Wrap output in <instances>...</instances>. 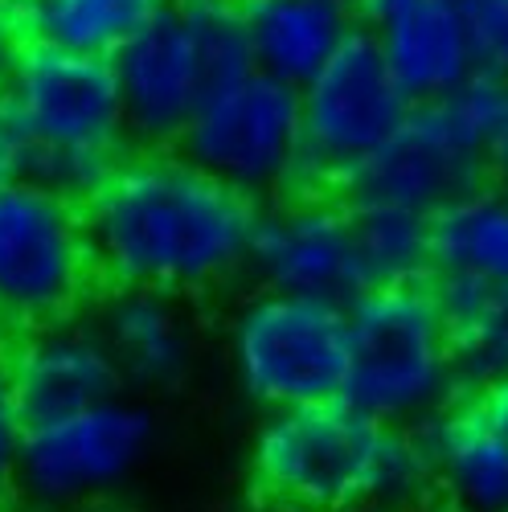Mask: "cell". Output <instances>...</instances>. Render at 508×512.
Here are the masks:
<instances>
[{
    "label": "cell",
    "instance_id": "ffe728a7",
    "mask_svg": "<svg viewBox=\"0 0 508 512\" xmlns=\"http://www.w3.org/2000/svg\"><path fill=\"white\" fill-rule=\"evenodd\" d=\"M451 324L459 386L488 394L508 377V287L435 283Z\"/></svg>",
    "mask_w": 508,
    "mask_h": 512
},
{
    "label": "cell",
    "instance_id": "83f0119b",
    "mask_svg": "<svg viewBox=\"0 0 508 512\" xmlns=\"http://www.w3.org/2000/svg\"><path fill=\"white\" fill-rule=\"evenodd\" d=\"M496 185H500V189H508V177H504V181H496Z\"/></svg>",
    "mask_w": 508,
    "mask_h": 512
},
{
    "label": "cell",
    "instance_id": "9c48e42d",
    "mask_svg": "<svg viewBox=\"0 0 508 512\" xmlns=\"http://www.w3.org/2000/svg\"><path fill=\"white\" fill-rule=\"evenodd\" d=\"M418 103L390 70L377 41L357 25L316 78L300 87L304 160L300 185H345L357 168L386 148Z\"/></svg>",
    "mask_w": 508,
    "mask_h": 512
},
{
    "label": "cell",
    "instance_id": "f1b7e54d",
    "mask_svg": "<svg viewBox=\"0 0 508 512\" xmlns=\"http://www.w3.org/2000/svg\"><path fill=\"white\" fill-rule=\"evenodd\" d=\"M0 177H5V168H0Z\"/></svg>",
    "mask_w": 508,
    "mask_h": 512
},
{
    "label": "cell",
    "instance_id": "603a6c76",
    "mask_svg": "<svg viewBox=\"0 0 508 512\" xmlns=\"http://www.w3.org/2000/svg\"><path fill=\"white\" fill-rule=\"evenodd\" d=\"M21 439H25V418L13 402V386L9 373L0 365V500L17 488V455H21Z\"/></svg>",
    "mask_w": 508,
    "mask_h": 512
},
{
    "label": "cell",
    "instance_id": "8fae6325",
    "mask_svg": "<svg viewBox=\"0 0 508 512\" xmlns=\"http://www.w3.org/2000/svg\"><path fill=\"white\" fill-rule=\"evenodd\" d=\"M152 439V410L123 394L62 418L29 422L17 455V492L33 508L91 504L136 476Z\"/></svg>",
    "mask_w": 508,
    "mask_h": 512
},
{
    "label": "cell",
    "instance_id": "44dd1931",
    "mask_svg": "<svg viewBox=\"0 0 508 512\" xmlns=\"http://www.w3.org/2000/svg\"><path fill=\"white\" fill-rule=\"evenodd\" d=\"M353 222H357L361 271L369 287L418 283L431 275V213L361 201L353 205Z\"/></svg>",
    "mask_w": 508,
    "mask_h": 512
},
{
    "label": "cell",
    "instance_id": "7402d4cb",
    "mask_svg": "<svg viewBox=\"0 0 508 512\" xmlns=\"http://www.w3.org/2000/svg\"><path fill=\"white\" fill-rule=\"evenodd\" d=\"M468 21L480 70L508 82V0H455Z\"/></svg>",
    "mask_w": 508,
    "mask_h": 512
},
{
    "label": "cell",
    "instance_id": "4fadbf2b",
    "mask_svg": "<svg viewBox=\"0 0 508 512\" xmlns=\"http://www.w3.org/2000/svg\"><path fill=\"white\" fill-rule=\"evenodd\" d=\"M5 373L25 426L87 410L127 390L119 361L103 340L99 324H74V320L29 328L17 340L13 357L5 361Z\"/></svg>",
    "mask_w": 508,
    "mask_h": 512
},
{
    "label": "cell",
    "instance_id": "7c38bea8",
    "mask_svg": "<svg viewBox=\"0 0 508 512\" xmlns=\"http://www.w3.org/2000/svg\"><path fill=\"white\" fill-rule=\"evenodd\" d=\"M250 271L275 291L353 304L361 291H369L353 205L304 189L300 197L259 213L250 242Z\"/></svg>",
    "mask_w": 508,
    "mask_h": 512
},
{
    "label": "cell",
    "instance_id": "ac0fdd59",
    "mask_svg": "<svg viewBox=\"0 0 508 512\" xmlns=\"http://www.w3.org/2000/svg\"><path fill=\"white\" fill-rule=\"evenodd\" d=\"M435 283L508 287V189L476 185L431 218Z\"/></svg>",
    "mask_w": 508,
    "mask_h": 512
},
{
    "label": "cell",
    "instance_id": "6da1fadb",
    "mask_svg": "<svg viewBox=\"0 0 508 512\" xmlns=\"http://www.w3.org/2000/svg\"><path fill=\"white\" fill-rule=\"evenodd\" d=\"M95 267L115 287L201 295L250 267L259 209L181 152L119 160L82 201Z\"/></svg>",
    "mask_w": 508,
    "mask_h": 512
},
{
    "label": "cell",
    "instance_id": "7a4b0ae2",
    "mask_svg": "<svg viewBox=\"0 0 508 512\" xmlns=\"http://www.w3.org/2000/svg\"><path fill=\"white\" fill-rule=\"evenodd\" d=\"M250 480L267 504L308 512L398 508L435 484L427 443L345 398L275 410L250 443Z\"/></svg>",
    "mask_w": 508,
    "mask_h": 512
},
{
    "label": "cell",
    "instance_id": "f546056e",
    "mask_svg": "<svg viewBox=\"0 0 508 512\" xmlns=\"http://www.w3.org/2000/svg\"><path fill=\"white\" fill-rule=\"evenodd\" d=\"M0 5H5V0H0Z\"/></svg>",
    "mask_w": 508,
    "mask_h": 512
},
{
    "label": "cell",
    "instance_id": "e0dca14e",
    "mask_svg": "<svg viewBox=\"0 0 508 512\" xmlns=\"http://www.w3.org/2000/svg\"><path fill=\"white\" fill-rule=\"evenodd\" d=\"M254 66L304 87L357 29L345 0H238Z\"/></svg>",
    "mask_w": 508,
    "mask_h": 512
},
{
    "label": "cell",
    "instance_id": "ba28073f",
    "mask_svg": "<svg viewBox=\"0 0 508 512\" xmlns=\"http://www.w3.org/2000/svg\"><path fill=\"white\" fill-rule=\"evenodd\" d=\"M95 271L82 201L0 177V324L29 332L70 320Z\"/></svg>",
    "mask_w": 508,
    "mask_h": 512
},
{
    "label": "cell",
    "instance_id": "5b68a950",
    "mask_svg": "<svg viewBox=\"0 0 508 512\" xmlns=\"http://www.w3.org/2000/svg\"><path fill=\"white\" fill-rule=\"evenodd\" d=\"M140 144H177L201 99L254 66L238 0H168L111 58Z\"/></svg>",
    "mask_w": 508,
    "mask_h": 512
},
{
    "label": "cell",
    "instance_id": "277c9868",
    "mask_svg": "<svg viewBox=\"0 0 508 512\" xmlns=\"http://www.w3.org/2000/svg\"><path fill=\"white\" fill-rule=\"evenodd\" d=\"M455 390L459 369L439 291L422 279L361 291L349 304L345 402L410 431L435 422Z\"/></svg>",
    "mask_w": 508,
    "mask_h": 512
},
{
    "label": "cell",
    "instance_id": "cb8c5ba5",
    "mask_svg": "<svg viewBox=\"0 0 508 512\" xmlns=\"http://www.w3.org/2000/svg\"><path fill=\"white\" fill-rule=\"evenodd\" d=\"M17 25L0 13V82L9 78V70H13V62H17Z\"/></svg>",
    "mask_w": 508,
    "mask_h": 512
},
{
    "label": "cell",
    "instance_id": "d4e9b609",
    "mask_svg": "<svg viewBox=\"0 0 508 512\" xmlns=\"http://www.w3.org/2000/svg\"><path fill=\"white\" fill-rule=\"evenodd\" d=\"M484 406H488V414L500 422V431L508 435V377L500 381V386H492V390L484 394Z\"/></svg>",
    "mask_w": 508,
    "mask_h": 512
},
{
    "label": "cell",
    "instance_id": "2e32d148",
    "mask_svg": "<svg viewBox=\"0 0 508 512\" xmlns=\"http://www.w3.org/2000/svg\"><path fill=\"white\" fill-rule=\"evenodd\" d=\"M422 443L435 488L455 512H508V435L484 402L447 406Z\"/></svg>",
    "mask_w": 508,
    "mask_h": 512
},
{
    "label": "cell",
    "instance_id": "52a82bcc",
    "mask_svg": "<svg viewBox=\"0 0 508 512\" xmlns=\"http://www.w3.org/2000/svg\"><path fill=\"white\" fill-rule=\"evenodd\" d=\"M504 78L480 70L459 91L418 103L402 132L345 181L349 201L435 213L488 181V123Z\"/></svg>",
    "mask_w": 508,
    "mask_h": 512
},
{
    "label": "cell",
    "instance_id": "d6986e66",
    "mask_svg": "<svg viewBox=\"0 0 508 512\" xmlns=\"http://www.w3.org/2000/svg\"><path fill=\"white\" fill-rule=\"evenodd\" d=\"M168 0H13L17 29L37 46L115 58Z\"/></svg>",
    "mask_w": 508,
    "mask_h": 512
},
{
    "label": "cell",
    "instance_id": "8992f818",
    "mask_svg": "<svg viewBox=\"0 0 508 512\" xmlns=\"http://www.w3.org/2000/svg\"><path fill=\"white\" fill-rule=\"evenodd\" d=\"M230 369L263 410L345 398L349 304L263 287L230 316Z\"/></svg>",
    "mask_w": 508,
    "mask_h": 512
},
{
    "label": "cell",
    "instance_id": "484cf974",
    "mask_svg": "<svg viewBox=\"0 0 508 512\" xmlns=\"http://www.w3.org/2000/svg\"><path fill=\"white\" fill-rule=\"evenodd\" d=\"M271 512H308V508H275V504H271Z\"/></svg>",
    "mask_w": 508,
    "mask_h": 512
},
{
    "label": "cell",
    "instance_id": "30bf717a",
    "mask_svg": "<svg viewBox=\"0 0 508 512\" xmlns=\"http://www.w3.org/2000/svg\"><path fill=\"white\" fill-rule=\"evenodd\" d=\"M181 156L246 197L300 185L304 111L300 87L250 66L218 82L177 140Z\"/></svg>",
    "mask_w": 508,
    "mask_h": 512
},
{
    "label": "cell",
    "instance_id": "5bb4252c",
    "mask_svg": "<svg viewBox=\"0 0 508 512\" xmlns=\"http://www.w3.org/2000/svg\"><path fill=\"white\" fill-rule=\"evenodd\" d=\"M357 21L414 103L443 99L480 74L468 21L455 0H361Z\"/></svg>",
    "mask_w": 508,
    "mask_h": 512
},
{
    "label": "cell",
    "instance_id": "9a60e30c",
    "mask_svg": "<svg viewBox=\"0 0 508 512\" xmlns=\"http://www.w3.org/2000/svg\"><path fill=\"white\" fill-rule=\"evenodd\" d=\"M95 324L132 390H173L193 365V328L185 320L181 295L115 287Z\"/></svg>",
    "mask_w": 508,
    "mask_h": 512
},
{
    "label": "cell",
    "instance_id": "4316f807",
    "mask_svg": "<svg viewBox=\"0 0 508 512\" xmlns=\"http://www.w3.org/2000/svg\"><path fill=\"white\" fill-rule=\"evenodd\" d=\"M345 5H349V9H353V13H357V9H361V0H345Z\"/></svg>",
    "mask_w": 508,
    "mask_h": 512
},
{
    "label": "cell",
    "instance_id": "3957f363",
    "mask_svg": "<svg viewBox=\"0 0 508 512\" xmlns=\"http://www.w3.org/2000/svg\"><path fill=\"white\" fill-rule=\"evenodd\" d=\"M127 107L111 58L29 46L0 82V168L5 177L87 201L119 164Z\"/></svg>",
    "mask_w": 508,
    "mask_h": 512
}]
</instances>
